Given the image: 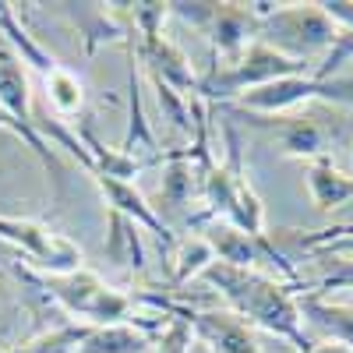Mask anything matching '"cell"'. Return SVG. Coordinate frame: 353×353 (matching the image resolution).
<instances>
[{"label":"cell","mask_w":353,"mask_h":353,"mask_svg":"<svg viewBox=\"0 0 353 353\" xmlns=\"http://www.w3.org/2000/svg\"><path fill=\"white\" fill-rule=\"evenodd\" d=\"M205 244L212 248L216 261L223 265H233V269H276L283 279H290L293 286H301L297 283V269L286 261V254L269 241V233H261V237H248V233L241 230H233L230 223L223 219H212L209 226H205Z\"/></svg>","instance_id":"8992f818"},{"label":"cell","mask_w":353,"mask_h":353,"mask_svg":"<svg viewBox=\"0 0 353 353\" xmlns=\"http://www.w3.org/2000/svg\"><path fill=\"white\" fill-rule=\"evenodd\" d=\"M0 106H4L18 124L36 128L32 99H28V78H25L21 61L11 50H0Z\"/></svg>","instance_id":"4fadbf2b"},{"label":"cell","mask_w":353,"mask_h":353,"mask_svg":"<svg viewBox=\"0 0 353 353\" xmlns=\"http://www.w3.org/2000/svg\"><path fill=\"white\" fill-rule=\"evenodd\" d=\"M14 276L21 283H32L50 301H57L64 311L81 318V325L103 329V325H128L131 321V325H141V329H156L149 321L134 318V301L128 293L106 286L88 269H78V272H68V276H43V272H32V269H14Z\"/></svg>","instance_id":"7a4b0ae2"},{"label":"cell","mask_w":353,"mask_h":353,"mask_svg":"<svg viewBox=\"0 0 353 353\" xmlns=\"http://www.w3.org/2000/svg\"><path fill=\"white\" fill-rule=\"evenodd\" d=\"M0 36L11 43V50H14V57H18L21 64L36 68L39 74H50L57 68V57L50 50H43L36 43V36H28V28L14 14V4H8V0H0Z\"/></svg>","instance_id":"5bb4252c"},{"label":"cell","mask_w":353,"mask_h":353,"mask_svg":"<svg viewBox=\"0 0 353 353\" xmlns=\"http://www.w3.org/2000/svg\"><path fill=\"white\" fill-rule=\"evenodd\" d=\"M244 117L258 128H272L290 156H301V159L325 156V131H321L311 117H258V113H244Z\"/></svg>","instance_id":"9c48e42d"},{"label":"cell","mask_w":353,"mask_h":353,"mask_svg":"<svg viewBox=\"0 0 353 353\" xmlns=\"http://www.w3.org/2000/svg\"><path fill=\"white\" fill-rule=\"evenodd\" d=\"M201 279L233 307V314H237L244 325H258L272 336H283L301 353H307L314 346L304 336V325H301L304 318H301L297 297H293L290 286H283L279 279L265 276L258 269H233V265H223V261H212L209 269L201 272Z\"/></svg>","instance_id":"6da1fadb"},{"label":"cell","mask_w":353,"mask_h":353,"mask_svg":"<svg viewBox=\"0 0 353 353\" xmlns=\"http://www.w3.org/2000/svg\"><path fill=\"white\" fill-rule=\"evenodd\" d=\"M297 307H301V318H307L314 329H321L329 336V343H339V346L353 350V307L329 304V301H321L318 293L297 297Z\"/></svg>","instance_id":"7c38bea8"},{"label":"cell","mask_w":353,"mask_h":353,"mask_svg":"<svg viewBox=\"0 0 353 353\" xmlns=\"http://www.w3.org/2000/svg\"><path fill=\"white\" fill-rule=\"evenodd\" d=\"M205 28H209V36H212L216 53H223L233 64L248 50L251 11L241 8V4H212V14H209V21H205Z\"/></svg>","instance_id":"30bf717a"},{"label":"cell","mask_w":353,"mask_h":353,"mask_svg":"<svg viewBox=\"0 0 353 353\" xmlns=\"http://www.w3.org/2000/svg\"><path fill=\"white\" fill-rule=\"evenodd\" d=\"M212 261H216V254H212L209 244H205V237L176 241V248H173V279L176 283H188V279L201 276Z\"/></svg>","instance_id":"d6986e66"},{"label":"cell","mask_w":353,"mask_h":353,"mask_svg":"<svg viewBox=\"0 0 353 353\" xmlns=\"http://www.w3.org/2000/svg\"><path fill=\"white\" fill-rule=\"evenodd\" d=\"M166 314L181 318L191 329V339H198L209 353H261L258 339L251 336V325L230 311H198V307H176L163 304Z\"/></svg>","instance_id":"52a82bcc"},{"label":"cell","mask_w":353,"mask_h":353,"mask_svg":"<svg viewBox=\"0 0 353 353\" xmlns=\"http://www.w3.org/2000/svg\"><path fill=\"white\" fill-rule=\"evenodd\" d=\"M18 311V283L0 276V329H8V318Z\"/></svg>","instance_id":"603a6c76"},{"label":"cell","mask_w":353,"mask_h":353,"mask_svg":"<svg viewBox=\"0 0 353 353\" xmlns=\"http://www.w3.org/2000/svg\"><path fill=\"white\" fill-rule=\"evenodd\" d=\"M251 18H258V39L265 46H272L283 57L293 61H311L314 53H325L336 46L339 28L329 21V14L321 11V4H248Z\"/></svg>","instance_id":"277c9868"},{"label":"cell","mask_w":353,"mask_h":353,"mask_svg":"<svg viewBox=\"0 0 353 353\" xmlns=\"http://www.w3.org/2000/svg\"><path fill=\"white\" fill-rule=\"evenodd\" d=\"M88 332H92V325L71 321V325H57L50 332H39L36 339H25L18 346H8L4 353H78Z\"/></svg>","instance_id":"e0dca14e"},{"label":"cell","mask_w":353,"mask_h":353,"mask_svg":"<svg viewBox=\"0 0 353 353\" xmlns=\"http://www.w3.org/2000/svg\"><path fill=\"white\" fill-rule=\"evenodd\" d=\"M0 128H4V131H11L14 138H21L25 145H28V149H32L36 152V159L53 173V181H61V163H57V152H53V145L39 134V128H25V124H18L14 121V117L4 110V106H0Z\"/></svg>","instance_id":"ffe728a7"},{"label":"cell","mask_w":353,"mask_h":353,"mask_svg":"<svg viewBox=\"0 0 353 353\" xmlns=\"http://www.w3.org/2000/svg\"><path fill=\"white\" fill-rule=\"evenodd\" d=\"M152 350L156 353H191V329L181 318L170 314V321L159 325V336L152 339Z\"/></svg>","instance_id":"44dd1931"},{"label":"cell","mask_w":353,"mask_h":353,"mask_svg":"<svg viewBox=\"0 0 353 353\" xmlns=\"http://www.w3.org/2000/svg\"><path fill=\"white\" fill-rule=\"evenodd\" d=\"M339 286H353V261H346L339 272L325 276V279L318 283V290H314V293H321V290H339Z\"/></svg>","instance_id":"cb8c5ba5"},{"label":"cell","mask_w":353,"mask_h":353,"mask_svg":"<svg viewBox=\"0 0 353 353\" xmlns=\"http://www.w3.org/2000/svg\"><path fill=\"white\" fill-rule=\"evenodd\" d=\"M92 181L99 184V191H103V198H106V205H110L113 212H121V216H128L134 226H145L149 233H156L159 244L176 248L173 230L156 216V209L141 198V191H138L131 181H117V176H106V173H92Z\"/></svg>","instance_id":"ba28073f"},{"label":"cell","mask_w":353,"mask_h":353,"mask_svg":"<svg viewBox=\"0 0 353 353\" xmlns=\"http://www.w3.org/2000/svg\"><path fill=\"white\" fill-rule=\"evenodd\" d=\"M110 219V241H106V258L113 265H131V269H145V251H141V241H138V226L121 216V212H106Z\"/></svg>","instance_id":"2e32d148"},{"label":"cell","mask_w":353,"mask_h":353,"mask_svg":"<svg viewBox=\"0 0 353 353\" xmlns=\"http://www.w3.org/2000/svg\"><path fill=\"white\" fill-rule=\"evenodd\" d=\"M0 241H8L28 258V269H36L43 276H68L85 269L81 248L61 233H53L50 226L36 219H21V216H0Z\"/></svg>","instance_id":"5b68a950"},{"label":"cell","mask_w":353,"mask_h":353,"mask_svg":"<svg viewBox=\"0 0 353 353\" xmlns=\"http://www.w3.org/2000/svg\"><path fill=\"white\" fill-rule=\"evenodd\" d=\"M321 11L329 14V21L336 28H343L346 36H353V0H325Z\"/></svg>","instance_id":"7402d4cb"},{"label":"cell","mask_w":353,"mask_h":353,"mask_svg":"<svg viewBox=\"0 0 353 353\" xmlns=\"http://www.w3.org/2000/svg\"><path fill=\"white\" fill-rule=\"evenodd\" d=\"M152 350V329L141 325H103L85 336L78 353H149Z\"/></svg>","instance_id":"9a60e30c"},{"label":"cell","mask_w":353,"mask_h":353,"mask_svg":"<svg viewBox=\"0 0 353 353\" xmlns=\"http://www.w3.org/2000/svg\"><path fill=\"white\" fill-rule=\"evenodd\" d=\"M353 53V36H339L336 46H332V57L321 71L314 74H297V78H283V81H272V85H261V88H251L237 99V110L244 113H258V117H283L286 110L301 106V103H311V99H321V103H339V106H353V78H343L332 71Z\"/></svg>","instance_id":"3957f363"},{"label":"cell","mask_w":353,"mask_h":353,"mask_svg":"<svg viewBox=\"0 0 353 353\" xmlns=\"http://www.w3.org/2000/svg\"><path fill=\"white\" fill-rule=\"evenodd\" d=\"M307 191L314 209H339V205L353 201V173H343L329 156H314L307 159Z\"/></svg>","instance_id":"8fae6325"},{"label":"cell","mask_w":353,"mask_h":353,"mask_svg":"<svg viewBox=\"0 0 353 353\" xmlns=\"http://www.w3.org/2000/svg\"><path fill=\"white\" fill-rule=\"evenodd\" d=\"M46 99L53 103L57 113L71 117V113H78L81 103H85V85H81L78 74H71L68 68L57 64V68L46 74Z\"/></svg>","instance_id":"ac0fdd59"}]
</instances>
